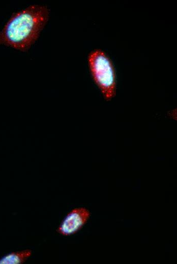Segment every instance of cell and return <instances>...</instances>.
I'll return each instance as SVG.
<instances>
[{"label":"cell","mask_w":177,"mask_h":264,"mask_svg":"<svg viewBox=\"0 0 177 264\" xmlns=\"http://www.w3.org/2000/svg\"><path fill=\"white\" fill-rule=\"evenodd\" d=\"M50 10L32 4L12 14L0 30V45L26 52L35 43L47 24Z\"/></svg>","instance_id":"1"},{"label":"cell","mask_w":177,"mask_h":264,"mask_svg":"<svg viewBox=\"0 0 177 264\" xmlns=\"http://www.w3.org/2000/svg\"><path fill=\"white\" fill-rule=\"evenodd\" d=\"M91 215L90 211L85 207L73 208L62 220L56 231L64 236L75 234L87 222Z\"/></svg>","instance_id":"3"},{"label":"cell","mask_w":177,"mask_h":264,"mask_svg":"<svg viewBox=\"0 0 177 264\" xmlns=\"http://www.w3.org/2000/svg\"><path fill=\"white\" fill-rule=\"evenodd\" d=\"M87 64L91 76L106 101L116 95V77L112 61L102 49H95L87 55Z\"/></svg>","instance_id":"2"},{"label":"cell","mask_w":177,"mask_h":264,"mask_svg":"<svg viewBox=\"0 0 177 264\" xmlns=\"http://www.w3.org/2000/svg\"><path fill=\"white\" fill-rule=\"evenodd\" d=\"M32 254V251L28 249L12 252L0 258V264H22Z\"/></svg>","instance_id":"4"}]
</instances>
